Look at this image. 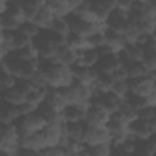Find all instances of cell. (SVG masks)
<instances>
[{
    "instance_id": "cell-1",
    "label": "cell",
    "mask_w": 156,
    "mask_h": 156,
    "mask_svg": "<svg viewBox=\"0 0 156 156\" xmlns=\"http://www.w3.org/2000/svg\"><path fill=\"white\" fill-rule=\"evenodd\" d=\"M45 74H46L48 85L52 89L66 88L72 85L76 82L74 72L72 67L61 66L58 63H54Z\"/></svg>"
},
{
    "instance_id": "cell-2",
    "label": "cell",
    "mask_w": 156,
    "mask_h": 156,
    "mask_svg": "<svg viewBox=\"0 0 156 156\" xmlns=\"http://www.w3.org/2000/svg\"><path fill=\"white\" fill-rule=\"evenodd\" d=\"M83 143L87 146H94L99 144L110 143V133L106 127H91L85 124L84 134H83Z\"/></svg>"
},
{
    "instance_id": "cell-3",
    "label": "cell",
    "mask_w": 156,
    "mask_h": 156,
    "mask_svg": "<svg viewBox=\"0 0 156 156\" xmlns=\"http://www.w3.org/2000/svg\"><path fill=\"white\" fill-rule=\"evenodd\" d=\"M128 82H129L130 91L133 94H136L143 98H146L156 88V79H155L154 74H150V73L141 78H138L134 80H128Z\"/></svg>"
},
{
    "instance_id": "cell-4",
    "label": "cell",
    "mask_w": 156,
    "mask_h": 156,
    "mask_svg": "<svg viewBox=\"0 0 156 156\" xmlns=\"http://www.w3.org/2000/svg\"><path fill=\"white\" fill-rule=\"evenodd\" d=\"M110 117L111 115L106 112L104 108L91 104L87 110L84 122L91 127H106L107 122L110 121Z\"/></svg>"
},
{
    "instance_id": "cell-5",
    "label": "cell",
    "mask_w": 156,
    "mask_h": 156,
    "mask_svg": "<svg viewBox=\"0 0 156 156\" xmlns=\"http://www.w3.org/2000/svg\"><path fill=\"white\" fill-rule=\"evenodd\" d=\"M20 146L30 149L35 152H40L43 149L46 147L44 138L41 135V132L38 133H26V134H20Z\"/></svg>"
},
{
    "instance_id": "cell-6",
    "label": "cell",
    "mask_w": 156,
    "mask_h": 156,
    "mask_svg": "<svg viewBox=\"0 0 156 156\" xmlns=\"http://www.w3.org/2000/svg\"><path fill=\"white\" fill-rule=\"evenodd\" d=\"M73 72H74V78L76 82L85 85V87H90L93 88L96 78H98V71L95 68H89V67H83V66H73L72 67Z\"/></svg>"
},
{
    "instance_id": "cell-7",
    "label": "cell",
    "mask_w": 156,
    "mask_h": 156,
    "mask_svg": "<svg viewBox=\"0 0 156 156\" xmlns=\"http://www.w3.org/2000/svg\"><path fill=\"white\" fill-rule=\"evenodd\" d=\"M55 18L56 17L52 12V9H51L49 1H44V4L40 6L39 11H38L35 18L32 22H34L41 30H44V29H50L51 23Z\"/></svg>"
},
{
    "instance_id": "cell-8",
    "label": "cell",
    "mask_w": 156,
    "mask_h": 156,
    "mask_svg": "<svg viewBox=\"0 0 156 156\" xmlns=\"http://www.w3.org/2000/svg\"><path fill=\"white\" fill-rule=\"evenodd\" d=\"M52 12L55 15V17L57 18H66L68 17L72 12L73 9L77 4V1H72V0H54V1H49Z\"/></svg>"
},
{
    "instance_id": "cell-9",
    "label": "cell",
    "mask_w": 156,
    "mask_h": 156,
    "mask_svg": "<svg viewBox=\"0 0 156 156\" xmlns=\"http://www.w3.org/2000/svg\"><path fill=\"white\" fill-rule=\"evenodd\" d=\"M121 67L119 60L117 57V54H110V55H101L98 65L95 66V69L98 72H105V73H112L115 69Z\"/></svg>"
},
{
    "instance_id": "cell-10",
    "label": "cell",
    "mask_w": 156,
    "mask_h": 156,
    "mask_svg": "<svg viewBox=\"0 0 156 156\" xmlns=\"http://www.w3.org/2000/svg\"><path fill=\"white\" fill-rule=\"evenodd\" d=\"M85 122H67L63 127V134L68 140L73 141H83V134L85 128Z\"/></svg>"
},
{
    "instance_id": "cell-11",
    "label": "cell",
    "mask_w": 156,
    "mask_h": 156,
    "mask_svg": "<svg viewBox=\"0 0 156 156\" xmlns=\"http://www.w3.org/2000/svg\"><path fill=\"white\" fill-rule=\"evenodd\" d=\"M100 52L96 49H85L82 51H78V66L95 68L100 60Z\"/></svg>"
},
{
    "instance_id": "cell-12",
    "label": "cell",
    "mask_w": 156,
    "mask_h": 156,
    "mask_svg": "<svg viewBox=\"0 0 156 156\" xmlns=\"http://www.w3.org/2000/svg\"><path fill=\"white\" fill-rule=\"evenodd\" d=\"M1 124H10V123H15L17 119H20L22 116L20 106H15V105H10L6 102H2L1 105Z\"/></svg>"
},
{
    "instance_id": "cell-13",
    "label": "cell",
    "mask_w": 156,
    "mask_h": 156,
    "mask_svg": "<svg viewBox=\"0 0 156 156\" xmlns=\"http://www.w3.org/2000/svg\"><path fill=\"white\" fill-rule=\"evenodd\" d=\"M1 100L2 102L10 104V105L21 106L23 102H26V94L21 91L17 87H15L10 90L1 91Z\"/></svg>"
},
{
    "instance_id": "cell-14",
    "label": "cell",
    "mask_w": 156,
    "mask_h": 156,
    "mask_svg": "<svg viewBox=\"0 0 156 156\" xmlns=\"http://www.w3.org/2000/svg\"><path fill=\"white\" fill-rule=\"evenodd\" d=\"M45 101L50 105V107L55 111V112H58V113H62V111L65 110V107L67 106V102L65 101V99L62 98L61 93L58 89H50Z\"/></svg>"
},
{
    "instance_id": "cell-15",
    "label": "cell",
    "mask_w": 156,
    "mask_h": 156,
    "mask_svg": "<svg viewBox=\"0 0 156 156\" xmlns=\"http://www.w3.org/2000/svg\"><path fill=\"white\" fill-rule=\"evenodd\" d=\"M22 2V10L26 21H33L40 9V6L44 4V1L39 0H23Z\"/></svg>"
},
{
    "instance_id": "cell-16",
    "label": "cell",
    "mask_w": 156,
    "mask_h": 156,
    "mask_svg": "<svg viewBox=\"0 0 156 156\" xmlns=\"http://www.w3.org/2000/svg\"><path fill=\"white\" fill-rule=\"evenodd\" d=\"M113 83H115V80L110 73L98 72V78H96V82H95L93 89H95L100 93H106L112 89Z\"/></svg>"
},
{
    "instance_id": "cell-17",
    "label": "cell",
    "mask_w": 156,
    "mask_h": 156,
    "mask_svg": "<svg viewBox=\"0 0 156 156\" xmlns=\"http://www.w3.org/2000/svg\"><path fill=\"white\" fill-rule=\"evenodd\" d=\"M124 68L127 71L128 80H134V79H138V78H141V77L149 74L141 62H134V61H132L128 65H126Z\"/></svg>"
},
{
    "instance_id": "cell-18",
    "label": "cell",
    "mask_w": 156,
    "mask_h": 156,
    "mask_svg": "<svg viewBox=\"0 0 156 156\" xmlns=\"http://www.w3.org/2000/svg\"><path fill=\"white\" fill-rule=\"evenodd\" d=\"M66 43L67 45L76 50V51H82V50H85V49H89L88 46V41H87V38H83V37H79L74 33H69L67 37H66Z\"/></svg>"
},
{
    "instance_id": "cell-19",
    "label": "cell",
    "mask_w": 156,
    "mask_h": 156,
    "mask_svg": "<svg viewBox=\"0 0 156 156\" xmlns=\"http://www.w3.org/2000/svg\"><path fill=\"white\" fill-rule=\"evenodd\" d=\"M15 52H16V55H17L21 60H23V61L35 62V61L39 60V52H38L37 48L33 45V43L29 44V45H27V46H24V48L21 49V50L15 51Z\"/></svg>"
},
{
    "instance_id": "cell-20",
    "label": "cell",
    "mask_w": 156,
    "mask_h": 156,
    "mask_svg": "<svg viewBox=\"0 0 156 156\" xmlns=\"http://www.w3.org/2000/svg\"><path fill=\"white\" fill-rule=\"evenodd\" d=\"M21 23L9 12H5L2 15H0V28L4 30H12L16 32L18 30Z\"/></svg>"
},
{
    "instance_id": "cell-21",
    "label": "cell",
    "mask_w": 156,
    "mask_h": 156,
    "mask_svg": "<svg viewBox=\"0 0 156 156\" xmlns=\"http://www.w3.org/2000/svg\"><path fill=\"white\" fill-rule=\"evenodd\" d=\"M50 30L57 33L58 35L61 37H67L69 33H71V28H69V24H68V21L67 18H55L51 23V27H50Z\"/></svg>"
},
{
    "instance_id": "cell-22",
    "label": "cell",
    "mask_w": 156,
    "mask_h": 156,
    "mask_svg": "<svg viewBox=\"0 0 156 156\" xmlns=\"http://www.w3.org/2000/svg\"><path fill=\"white\" fill-rule=\"evenodd\" d=\"M18 30L21 32V33H23L24 35H27L29 39H35L38 35H39V33L41 32V29L34 23V22H32V21H26V22H23L21 26H20V28H18Z\"/></svg>"
},
{
    "instance_id": "cell-23",
    "label": "cell",
    "mask_w": 156,
    "mask_h": 156,
    "mask_svg": "<svg viewBox=\"0 0 156 156\" xmlns=\"http://www.w3.org/2000/svg\"><path fill=\"white\" fill-rule=\"evenodd\" d=\"M123 101H124L132 110H134V111H138V110H140L141 107L146 106L145 98L139 96V95H136V94H133L132 91L123 99Z\"/></svg>"
},
{
    "instance_id": "cell-24",
    "label": "cell",
    "mask_w": 156,
    "mask_h": 156,
    "mask_svg": "<svg viewBox=\"0 0 156 156\" xmlns=\"http://www.w3.org/2000/svg\"><path fill=\"white\" fill-rule=\"evenodd\" d=\"M124 50L127 51V54L129 55L130 61L134 62H141L143 57H144V48L138 45V44H127Z\"/></svg>"
},
{
    "instance_id": "cell-25",
    "label": "cell",
    "mask_w": 156,
    "mask_h": 156,
    "mask_svg": "<svg viewBox=\"0 0 156 156\" xmlns=\"http://www.w3.org/2000/svg\"><path fill=\"white\" fill-rule=\"evenodd\" d=\"M87 150L90 156H111L112 145L110 143H105L94 146H87Z\"/></svg>"
},
{
    "instance_id": "cell-26",
    "label": "cell",
    "mask_w": 156,
    "mask_h": 156,
    "mask_svg": "<svg viewBox=\"0 0 156 156\" xmlns=\"http://www.w3.org/2000/svg\"><path fill=\"white\" fill-rule=\"evenodd\" d=\"M87 41H88V46L89 49H100L102 45H105L106 43V39H105V35H104V32H95L93 33L90 37L87 38Z\"/></svg>"
},
{
    "instance_id": "cell-27",
    "label": "cell",
    "mask_w": 156,
    "mask_h": 156,
    "mask_svg": "<svg viewBox=\"0 0 156 156\" xmlns=\"http://www.w3.org/2000/svg\"><path fill=\"white\" fill-rule=\"evenodd\" d=\"M0 84H1V91L5 90H10L12 88L16 87L17 84V78L9 73V72H1V79H0Z\"/></svg>"
},
{
    "instance_id": "cell-28",
    "label": "cell",
    "mask_w": 156,
    "mask_h": 156,
    "mask_svg": "<svg viewBox=\"0 0 156 156\" xmlns=\"http://www.w3.org/2000/svg\"><path fill=\"white\" fill-rule=\"evenodd\" d=\"M32 39H29L27 35H24L23 33H21L20 30H16L15 32V38H13V49L15 51L17 50H21L23 49L24 46L32 44Z\"/></svg>"
},
{
    "instance_id": "cell-29",
    "label": "cell",
    "mask_w": 156,
    "mask_h": 156,
    "mask_svg": "<svg viewBox=\"0 0 156 156\" xmlns=\"http://www.w3.org/2000/svg\"><path fill=\"white\" fill-rule=\"evenodd\" d=\"M113 93H116L121 99H124L129 93H130V87H129V82L124 80V82H115L111 89Z\"/></svg>"
},
{
    "instance_id": "cell-30",
    "label": "cell",
    "mask_w": 156,
    "mask_h": 156,
    "mask_svg": "<svg viewBox=\"0 0 156 156\" xmlns=\"http://www.w3.org/2000/svg\"><path fill=\"white\" fill-rule=\"evenodd\" d=\"M67 149L65 146H48L39 152V156H63Z\"/></svg>"
},
{
    "instance_id": "cell-31",
    "label": "cell",
    "mask_w": 156,
    "mask_h": 156,
    "mask_svg": "<svg viewBox=\"0 0 156 156\" xmlns=\"http://www.w3.org/2000/svg\"><path fill=\"white\" fill-rule=\"evenodd\" d=\"M154 116H155V107L144 106L136 111V117L143 121H151L154 119Z\"/></svg>"
},
{
    "instance_id": "cell-32",
    "label": "cell",
    "mask_w": 156,
    "mask_h": 156,
    "mask_svg": "<svg viewBox=\"0 0 156 156\" xmlns=\"http://www.w3.org/2000/svg\"><path fill=\"white\" fill-rule=\"evenodd\" d=\"M112 78L115 82H124V80H128V76H127V71L123 66L118 67L117 69H115L112 73H111Z\"/></svg>"
},
{
    "instance_id": "cell-33",
    "label": "cell",
    "mask_w": 156,
    "mask_h": 156,
    "mask_svg": "<svg viewBox=\"0 0 156 156\" xmlns=\"http://www.w3.org/2000/svg\"><path fill=\"white\" fill-rule=\"evenodd\" d=\"M37 108L38 107H35L34 105H32V104H29V102H23L21 106H20V110H21V113H22V116H28V115H30V113H33V112H35L37 111Z\"/></svg>"
},
{
    "instance_id": "cell-34",
    "label": "cell",
    "mask_w": 156,
    "mask_h": 156,
    "mask_svg": "<svg viewBox=\"0 0 156 156\" xmlns=\"http://www.w3.org/2000/svg\"><path fill=\"white\" fill-rule=\"evenodd\" d=\"M145 102H146V106L156 107V88L145 98Z\"/></svg>"
},
{
    "instance_id": "cell-35",
    "label": "cell",
    "mask_w": 156,
    "mask_h": 156,
    "mask_svg": "<svg viewBox=\"0 0 156 156\" xmlns=\"http://www.w3.org/2000/svg\"><path fill=\"white\" fill-rule=\"evenodd\" d=\"M15 156H39V154L33 151V150H30V149H26V147H21L20 146V149L17 150Z\"/></svg>"
},
{
    "instance_id": "cell-36",
    "label": "cell",
    "mask_w": 156,
    "mask_h": 156,
    "mask_svg": "<svg viewBox=\"0 0 156 156\" xmlns=\"http://www.w3.org/2000/svg\"><path fill=\"white\" fill-rule=\"evenodd\" d=\"M9 10V1L7 0H0V15L7 12Z\"/></svg>"
},
{
    "instance_id": "cell-37",
    "label": "cell",
    "mask_w": 156,
    "mask_h": 156,
    "mask_svg": "<svg viewBox=\"0 0 156 156\" xmlns=\"http://www.w3.org/2000/svg\"><path fill=\"white\" fill-rule=\"evenodd\" d=\"M147 143H149V144H150V146L156 151V132H155V133H152V134L149 136Z\"/></svg>"
},
{
    "instance_id": "cell-38",
    "label": "cell",
    "mask_w": 156,
    "mask_h": 156,
    "mask_svg": "<svg viewBox=\"0 0 156 156\" xmlns=\"http://www.w3.org/2000/svg\"><path fill=\"white\" fill-rule=\"evenodd\" d=\"M150 39H151L154 43H156V28L151 32V34H150Z\"/></svg>"
},
{
    "instance_id": "cell-39",
    "label": "cell",
    "mask_w": 156,
    "mask_h": 156,
    "mask_svg": "<svg viewBox=\"0 0 156 156\" xmlns=\"http://www.w3.org/2000/svg\"><path fill=\"white\" fill-rule=\"evenodd\" d=\"M0 156H12V155H10V154H6V152H1V151H0Z\"/></svg>"
},
{
    "instance_id": "cell-40",
    "label": "cell",
    "mask_w": 156,
    "mask_h": 156,
    "mask_svg": "<svg viewBox=\"0 0 156 156\" xmlns=\"http://www.w3.org/2000/svg\"><path fill=\"white\" fill-rule=\"evenodd\" d=\"M152 156H156V151H155V152H154V154H152Z\"/></svg>"
},
{
    "instance_id": "cell-41",
    "label": "cell",
    "mask_w": 156,
    "mask_h": 156,
    "mask_svg": "<svg viewBox=\"0 0 156 156\" xmlns=\"http://www.w3.org/2000/svg\"><path fill=\"white\" fill-rule=\"evenodd\" d=\"M128 156H134V155H128Z\"/></svg>"
}]
</instances>
